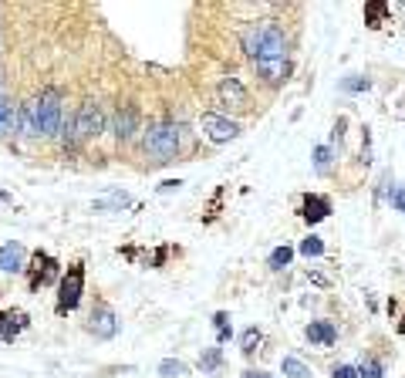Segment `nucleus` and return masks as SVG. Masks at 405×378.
<instances>
[{"label": "nucleus", "instance_id": "nucleus-7", "mask_svg": "<svg viewBox=\"0 0 405 378\" xmlns=\"http://www.w3.org/2000/svg\"><path fill=\"white\" fill-rule=\"evenodd\" d=\"M61 274L58 270V260L51 257V253H44V250H38L34 257H31V287L38 290V287H48V284H61Z\"/></svg>", "mask_w": 405, "mask_h": 378}, {"label": "nucleus", "instance_id": "nucleus-24", "mask_svg": "<svg viewBox=\"0 0 405 378\" xmlns=\"http://www.w3.org/2000/svg\"><path fill=\"white\" fill-rule=\"evenodd\" d=\"M220 361H223V351H220V348H210L206 355H199V368H203V372H216Z\"/></svg>", "mask_w": 405, "mask_h": 378}, {"label": "nucleus", "instance_id": "nucleus-32", "mask_svg": "<svg viewBox=\"0 0 405 378\" xmlns=\"http://www.w3.org/2000/svg\"><path fill=\"white\" fill-rule=\"evenodd\" d=\"M240 378H270V375H264V372H253V368H247V372H243Z\"/></svg>", "mask_w": 405, "mask_h": 378}, {"label": "nucleus", "instance_id": "nucleus-4", "mask_svg": "<svg viewBox=\"0 0 405 378\" xmlns=\"http://www.w3.org/2000/svg\"><path fill=\"white\" fill-rule=\"evenodd\" d=\"M81 294H85V264H71L58 284V304H55V311H58L61 318H68L81 304Z\"/></svg>", "mask_w": 405, "mask_h": 378}, {"label": "nucleus", "instance_id": "nucleus-34", "mask_svg": "<svg viewBox=\"0 0 405 378\" xmlns=\"http://www.w3.org/2000/svg\"><path fill=\"white\" fill-rule=\"evenodd\" d=\"M0 92H3V78H0ZM0 98H3V94H0Z\"/></svg>", "mask_w": 405, "mask_h": 378}, {"label": "nucleus", "instance_id": "nucleus-18", "mask_svg": "<svg viewBox=\"0 0 405 378\" xmlns=\"http://www.w3.org/2000/svg\"><path fill=\"white\" fill-rule=\"evenodd\" d=\"M17 129L24 135H31V139H38V118H34V105L27 102V105H20V122H17Z\"/></svg>", "mask_w": 405, "mask_h": 378}, {"label": "nucleus", "instance_id": "nucleus-11", "mask_svg": "<svg viewBox=\"0 0 405 378\" xmlns=\"http://www.w3.org/2000/svg\"><path fill=\"white\" fill-rule=\"evenodd\" d=\"M24 260H27V250H24L17 240H7V244L0 246V270H3V274H20V270H27Z\"/></svg>", "mask_w": 405, "mask_h": 378}, {"label": "nucleus", "instance_id": "nucleus-28", "mask_svg": "<svg viewBox=\"0 0 405 378\" xmlns=\"http://www.w3.org/2000/svg\"><path fill=\"white\" fill-rule=\"evenodd\" d=\"M314 166H318V172H328V166H331V149L328 146H318V149H314Z\"/></svg>", "mask_w": 405, "mask_h": 378}, {"label": "nucleus", "instance_id": "nucleus-2", "mask_svg": "<svg viewBox=\"0 0 405 378\" xmlns=\"http://www.w3.org/2000/svg\"><path fill=\"white\" fill-rule=\"evenodd\" d=\"M179 149H183V125L173 118H159V122H149V129H142V155L152 166L173 162Z\"/></svg>", "mask_w": 405, "mask_h": 378}, {"label": "nucleus", "instance_id": "nucleus-27", "mask_svg": "<svg viewBox=\"0 0 405 378\" xmlns=\"http://www.w3.org/2000/svg\"><path fill=\"white\" fill-rule=\"evenodd\" d=\"M368 85H371V81H368V78H362V75H348L345 81H341V88H345V92H368Z\"/></svg>", "mask_w": 405, "mask_h": 378}, {"label": "nucleus", "instance_id": "nucleus-26", "mask_svg": "<svg viewBox=\"0 0 405 378\" xmlns=\"http://www.w3.org/2000/svg\"><path fill=\"white\" fill-rule=\"evenodd\" d=\"M260 341H264V335H260V328H247V331H243V355H253Z\"/></svg>", "mask_w": 405, "mask_h": 378}, {"label": "nucleus", "instance_id": "nucleus-22", "mask_svg": "<svg viewBox=\"0 0 405 378\" xmlns=\"http://www.w3.org/2000/svg\"><path fill=\"white\" fill-rule=\"evenodd\" d=\"M159 375H166V378H183V375H190V368H186L183 361L166 358V361H159Z\"/></svg>", "mask_w": 405, "mask_h": 378}, {"label": "nucleus", "instance_id": "nucleus-23", "mask_svg": "<svg viewBox=\"0 0 405 378\" xmlns=\"http://www.w3.org/2000/svg\"><path fill=\"white\" fill-rule=\"evenodd\" d=\"M382 375H385V365L378 358H365L358 365V378H382Z\"/></svg>", "mask_w": 405, "mask_h": 378}, {"label": "nucleus", "instance_id": "nucleus-8", "mask_svg": "<svg viewBox=\"0 0 405 378\" xmlns=\"http://www.w3.org/2000/svg\"><path fill=\"white\" fill-rule=\"evenodd\" d=\"M88 331L95 335V338H101V341H108V338H115L118 335V318H115V311L108 307L105 301H98L95 304V311H92V318H88Z\"/></svg>", "mask_w": 405, "mask_h": 378}, {"label": "nucleus", "instance_id": "nucleus-31", "mask_svg": "<svg viewBox=\"0 0 405 378\" xmlns=\"http://www.w3.org/2000/svg\"><path fill=\"white\" fill-rule=\"evenodd\" d=\"M179 186H183L179 179H169V183H162V186H159V192H173V189H179Z\"/></svg>", "mask_w": 405, "mask_h": 378}, {"label": "nucleus", "instance_id": "nucleus-12", "mask_svg": "<svg viewBox=\"0 0 405 378\" xmlns=\"http://www.w3.org/2000/svg\"><path fill=\"white\" fill-rule=\"evenodd\" d=\"M331 213V200L328 196H318V192H311L304 196V203H301V216H304V223H321V220H328Z\"/></svg>", "mask_w": 405, "mask_h": 378}, {"label": "nucleus", "instance_id": "nucleus-3", "mask_svg": "<svg viewBox=\"0 0 405 378\" xmlns=\"http://www.w3.org/2000/svg\"><path fill=\"white\" fill-rule=\"evenodd\" d=\"M64 94L61 88H44V92L31 102L34 105V118H38V132L44 139H55V135L64 129V108H61Z\"/></svg>", "mask_w": 405, "mask_h": 378}, {"label": "nucleus", "instance_id": "nucleus-14", "mask_svg": "<svg viewBox=\"0 0 405 378\" xmlns=\"http://www.w3.org/2000/svg\"><path fill=\"white\" fill-rule=\"evenodd\" d=\"M257 68V75L267 81L270 88H277V85H284L290 78V57L287 61H260V64H253Z\"/></svg>", "mask_w": 405, "mask_h": 378}, {"label": "nucleus", "instance_id": "nucleus-13", "mask_svg": "<svg viewBox=\"0 0 405 378\" xmlns=\"http://www.w3.org/2000/svg\"><path fill=\"white\" fill-rule=\"evenodd\" d=\"M24 328H27V314H24V311H14V307L0 311V341L20 338Z\"/></svg>", "mask_w": 405, "mask_h": 378}, {"label": "nucleus", "instance_id": "nucleus-33", "mask_svg": "<svg viewBox=\"0 0 405 378\" xmlns=\"http://www.w3.org/2000/svg\"><path fill=\"white\" fill-rule=\"evenodd\" d=\"M0 203H10V196H7V192H3V189H0Z\"/></svg>", "mask_w": 405, "mask_h": 378}, {"label": "nucleus", "instance_id": "nucleus-29", "mask_svg": "<svg viewBox=\"0 0 405 378\" xmlns=\"http://www.w3.org/2000/svg\"><path fill=\"white\" fill-rule=\"evenodd\" d=\"M331 378H358V368H351V365H338V368L331 372Z\"/></svg>", "mask_w": 405, "mask_h": 378}, {"label": "nucleus", "instance_id": "nucleus-25", "mask_svg": "<svg viewBox=\"0 0 405 378\" xmlns=\"http://www.w3.org/2000/svg\"><path fill=\"white\" fill-rule=\"evenodd\" d=\"M301 253H304V257H321V253H325V240H321V237H314V233H311L308 240H304V244H301Z\"/></svg>", "mask_w": 405, "mask_h": 378}, {"label": "nucleus", "instance_id": "nucleus-17", "mask_svg": "<svg viewBox=\"0 0 405 378\" xmlns=\"http://www.w3.org/2000/svg\"><path fill=\"white\" fill-rule=\"evenodd\" d=\"M388 14H392V4H385V0H368L365 4V24L368 27H382L388 20Z\"/></svg>", "mask_w": 405, "mask_h": 378}, {"label": "nucleus", "instance_id": "nucleus-6", "mask_svg": "<svg viewBox=\"0 0 405 378\" xmlns=\"http://www.w3.org/2000/svg\"><path fill=\"white\" fill-rule=\"evenodd\" d=\"M199 125H203L206 139H210V142H216V146H223V142H233V139L240 135V125H236V122H230L227 115H220V112H203Z\"/></svg>", "mask_w": 405, "mask_h": 378}, {"label": "nucleus", "instance_id": "nucleus-20", "mask_svg": "<svg viewBox=\"0 0 405 378\" xmlns=\"http://www.w3.org/2000/svg\"><path fill=\"white\" fill-rule=\"evenodd\" d=\"M213 324H216V341H220V344H227L230 335H233L230 314H227V311H216V314H213Z\"/></svg>", "mask_w": 405, "mask_h": 378}, {"label": "nucleus", "instance_id": "nucleus-15", "mask_svg": "<svg viewBox=\"0 0 405 378\" xmlns=\"http://www.w3.org/2000/svg\"><path fill=\"white\" fill-rule=\"evenodd\" d=\"M304 335H308L311 344H321V348H331L334 341H338V328L331 321H311L304 328Z\"/></svg>", "mask_w": 405, "mask_h": 378}, {"label": "nucleus", "instance_id": "nucleus-21", "mask_svg": "<svg viewBox=\"0 0 405 378\" xmlns=\"http://www.w3.org/2000/svg\"><path fill=\"white\" fill-rule=\"evenodd\" d=\"M290 260H294V250H290V246H277V250H270L267 267H270V270H284Z\"/></svg>", "mask_w": 405, "mask_h": 378}, {"label": "nucleus", "instance_id": "nucleus-1", "mask_svg": "<svg viewBox=\"0 0 405 378\" xmlns=\"http://www.w3.org/2000/svg\"><path fill=\"white\" fill-rule=\"evenodd\" d=\"M243 55L253 64L260 61H287V34L277 20H253L250 27L240 34Z\"/></svg>", "mask_w": 405, "mask_h": 378}, {"label": "nucleus", "instance_id": "nucleus-16", "mask_svg": "<svg viewBox=\"0 0 405 378\" xmlns=\"http://www.w3.org/2000/svg\"><path fill=\"white\" fill-rule=\"evenodd\" d=\"M17 122H20V108L10 98H0V139L17 132Z\"/></svg>", "mask_w": 405, "mask_h": 378}, {"label": "nucleus", "instance_id": "nucleus-19", "mask_svg": "<svg viewBox=\"0 0 405 378\" xmlns=\"http://www.w3.org/2000/svg\"><path fill=\"white\" fill-rule=\"evenodd\" d=\"M280 372H284L287 378H311V368H308V365H304L301 358H290V355L280 361Z\"/></svg>", "mask_w": 405, "mask_h": 378}, {"label": "nucleus", "instance_id": "nucleus-10", "mask_svg": "<svg viewBox=\"0 0 405 378\" xmlns=\"http://www.w3.org/2000/svg\"><path fill=\"white\" fill-rule=\"evenodd\" d=\"M138 132H142V129H138V108H135V105H122L115 115V139L122 146H129Z\"/></svg>", "mask_w": 405, "mask_h": 378}, {"label": "nucleus", "instance_id": "nucleus-9", "mask_svg": "<svg viewBox=\"0 0 405 378\" xmlns=\"http://www.w3.org/2000/svg\"><path fill=\"white\" fill-rule=\"evenodd\" d=\"M220 105H230V108H250V92L243 88L240 78H223L220 88H216Z\"/></svg>", "mask_w": 405, "mask_h": 378}, {"label": "nucleus", "instance_id": "nucleus-30", "mask_svg": "<svg viewBox=\"0 0 405 378\" xmlns=\"http://www.w3.org/2000/svg\"><path fill=\"white\" fill-rule=\"evenodd\" d=\"M392 209H399V213H405V186L392 192Z\"/></svg>", "mask_w": 405, "mask_h": 378}, {"label": "nucleus", "instance_id": "nucleus-5", "mask_svg": "<svg viewBox=\"0 0 405 378\" xmlns=\"http://www.w3.org/2000/svg\"><path fill=\"white\" fill-rule=\"evenodd\" d=\"M105 132V112L98 102H85L78 105V112L71 115V135L75 142H88V139H98Z\"/></svg>", "mask_w": 405, "mask_h": 378}]
</instances>
